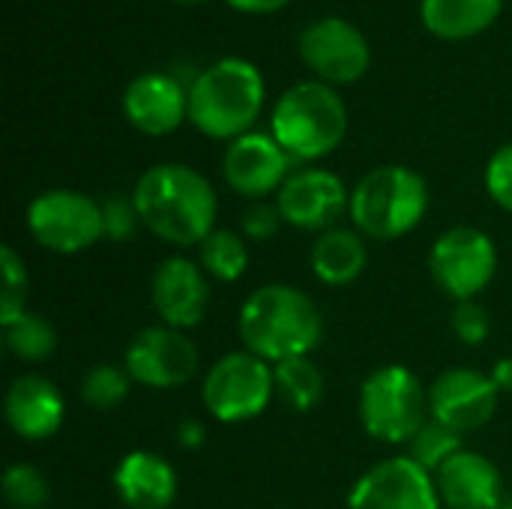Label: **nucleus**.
Masks as SVG:
<instances>
[{"mask_svg": "<svg viewBox=\"0 0 512 509\" xmlns=\"http://www.w3.org/2000/svg\"><path fill=\"white\" fill-rule=\"evenodd\" d=\"M504 0H423V27L438 39H471L495 24Z\"/></svg>", "mask_w": 512, "mask_h": 509, "instance_id": "412c9836", "label": "nucleus"}, {"mask_svg": "<svg viewBox=\"0 0 512 509\" xmlns=\"http://www.w3.org/2000/svg\"><path fill=\"white\" fill-rule=\"evenodd\" d=\"M276 396V375L267 360L252 351H231L213 363L204 378V408L219 423H246L267 411Z\"/></svg>", "mask_w": 512, "mask_h": 509, "instance_id": "0eeeda50", "label": "nucleus"}, {"mask_svg": "<svg viewBox=\"0 0 512 509\" xmlns=\"http://www.w3.org/2000/svg\"><path fill=\"white\" fill-rule=\"evenodd\" d=\"M429 393L405 366L375 369L360 387V423L384 444H408L429 420Z\"/></svg>", "mask_w": 512, "mask_h": 509, "instance_id": "423d86ee", "label": "nucleus"}, {"mask_svg": "<svg viewBox=\"0 0 512 509\" xmlns=\"http://www.w3.org/2000/svg\"><path fill=\"white\" fill-rule=\"evenodd\" d=\"M498 509H512V498H504V504H501Z\"/></svg>", "mask_w": 512, "mask_h": 509, "instance_id": "4c0bfd02", "label": "nucleus"}, {"mask_svg": "<svg viewBox=\"0 0 512 509\" xmlns=\"http://www.w3.org/2000/svg\"><path fill=\"white\" fill-rule=\"evenodd\" d=\"M429 210L426 180L405 165L372 168L351 192V219L363 237L399 240L411 234Z\"/></svg>", "mask_w": 512, "mask_h": 509, "instance_id": "39448f33", "label": "nucleus"}, {"mask_svg": "<svg viewBox=\"0 0 512 509\" xmlns=\"http://www.w3.org/2000/svg\"><path fill=\"white\" fill-rule=\"evenodd\" d=\"M3 495L12 509H42L51 498L48 480L33 465H12L3 474Z\"/></svg>", "mask_w": 512, "mask_h": 509, "instance_id": "cd10ccee", "label": "nucleus"}, {"mask_svg": "<svg viewBox=\"0 0 512 509\" xmlns=\"http://www.w3.org/2000/svg\"><path fill=\"white\" fill-rule=\"evenodd\" d=\"M264 75L243 57H222L210 63L189 87L192 126L216 141H234L252 132L264 108Z\"/></svg>", "mask_w": 512, "mask_h": 509, "instance_id": "7ed1b4c3", "label": "nucleus"}, {"mask_svg": "<svg viewBox=\"0 0 512 509\" xmlns=\"http://www.w3.org/2000/svg\"><path fill=\"white\" fill-rule=\"evenodd\" d=\"M114 489L129 509H168L177 498V474L159 453L135 450L120 459Z\"/></svg>", "mask_w": 512, "mask_h": 509, "instance_id": "aec40b11", "label": "nucleus"}, {"mask_svg": "<svg viewBox=\"0 0 512 509\" xmlns=\"http://www.w3.org/2000/svg\"><path fill=\"white\" fill-rule=\"evenodd\" d=\"M282 210L276 204H267V201H255L246 213H243V234L252 237V240H270L279 225H282Z\"/></svg>", "mask_w": 512, "mask_h": 509, "instance_id": "473e14b6", "label": "nucleus"}, {"mask_svg": "<svg viewBox=\"0 0 512 509\" xmlns=\"http://www.w3.org/2000/svg\"><path fill=\"white\" fill-rule=\"evenodd\" d=\"M240 339L246 351L267 363L309 357L324 336V321L315 300L294 285H261L240 309Z\"/></svg>", "mask_w": 512, "mask_h": 509, "instance_id": "f03ea898", "label": "nucleus"}, {"mask_svg": "<svg viewBox=\"0 0 512 509\" xmlns=\"http://www.w3.org/2000/svg\"><path fill=\"white\" fill-rule=\"evenodd\" d=\"M123 114L138 132L162 138L189 120V87L168 72H144L126 84Z\"/></svg>", "mask_w": 512, "mask_h": 509, "instance_id": "dca6fc26", "label": "nucleus"}, {"mask_svg": "<svg viewBox=\"0 0 512 509\" xmlns=\"http://www.w3.org/2000/svg\"><path fill=\"white\" fill-rule=\"evenodd\" d=\"M345 132L348 108L336 87L324 81H300L288 87L270 114V135L297 162L333 153L342 144Z\"/></svg>", "mask_w": 512, "mask_h": 509, "instance_id": "20e7f679", "label": "nucleus"}, {"mask_svg": "<svg viewBox=\"0 0 512 509\" xmlns=\"http://www.w3.org/2000/svg\"><path fill=\"white\" fill-rule=\"evenodd\" d=\"M441 504L450 509H498L504 504L501 471L474 450H459L435 471Z\"/></svg>", "mask_w": 512, "mask_h": 509, "instance_id": "a211bd4d", "label": "nucleus"}, {"mask_svg": "<svg viewBox=\"0 0 512 509\" xmlns=\"http://www.w3.org/2000/svg\"><path fill=\"white\" fill-rule=\"evenodd\" d=\"M453 333L465 342V345H483L492 333V318L486 312V306H480L477 300H462L453 309Z\"/></svg>", "mask_w": 512, "mask_h": 509, "instance_id": "c756f323", "label": "nucleus"}, {"mask_svg": "<svg viewBox=\"0 0 512 509\" xmlns=\"http://www.w3.org/2000/svg\"><path fill=\"white\" fill-rule=\"evenodd\" d=\"M0 264H3V297H0V324L15 321L27 303V270L24 261L18 258V252L3 243L0 246Z\"/></svg>", "mask_w": 512, "mask_h": 509, "instance_id": "c85d7f7f", "label": "nucleus"}, {"mask_svg": "<svg viewBox=\"0 0 512 509\" xmlns=\"http://www.w3.org/2000/svg\"><path fill=\"white\" fill-rule=\"evenodd\" d=\"M348 509H441L435 477L411 456L384 459L351 489Z\"/></svg>", "mask_w": 512, "mask_h": 509, "instance_id": "f8f14e48", "label": "nucleus"}, {"mask_svg": "<svg viewBox=\"0 0 512 509\" xmlns=\"http://www.w3.org/2000/svg\"><path fill=\"white\" fill-rule=\"evenodd\" d=\"M486 189L492 201L512 213V141L498 147L486 165Z\"/></svg>", "mask_w": 512, "mask_h": 509, "instance_id": "2f4dec72", "label": "nucleus"}, {"mask_svg": "<svg viewBox=\"0 0 512 509\" xmlns=\"http://www.w3.org/2000/svg\"><path fill=\"white\" fill-rule=\"evenodd\" d=\"M129 384H132V378L126 369L111 366V363H99V366L87 369V375L81 381V399L90 408L111 411L129 396Z\"/></svg>", "mask_w": 512, "mask_h": 509, "instance_id": "bb28decb", "label": "nucleus"}, {"mask_svg": "<svg viewBox=\"0 0 512 509\" xmlns=\"http://www.w3.org/2000/svg\"><path fill=\"white\" fill-rule=\"evenodd\" d=\"M141 225L171 246H201L216 222V192L204 174L180 162L147 168L132 189Z\"/></svg>", "mask_w": 512, "mask_h": 509, "instance_id": "f257e3e1", "label": "nucleus"}, {"mask_svg": "<svg viewBox=\"0 0 512 509\" xmlns=\"http://www.w3.org/2000/svg\"><path fill=\"white\" fill-rule=\"evenodd\" d=\"M123 369L135 384H144L150 390H177L189 384L198 372V348L183 330H174L168 324L144 327L132 336Z\"/></svg>", "mask_w": 512, "mask_h": 509, "instance_id": "9b49d317", "label": "nucleus"}, {"mask_svg": "<svg viewBox=\"0 0 512 509\" xmlns=\"http://www.w3.org/2000/svg\"><path fill=\"white\" fill-rule=\"evenodd\" d=\"M153 309L174 330H189L210 309V282L204 267L189 258H165L150 282Z\"/></svg>", "mask_w": 512, "mask_h": 509, "instance_id": "f3484780", "label": "nucleus"}, {"mask_svg": "<svg viewBox=\"0 0 512 509\" xmlns=\"http://www.w3.org/2000/svg\"><path fill=\"white\" fill-rule=\"evenodd\" d=\"M282 219L303 231H330L336 219L351 207V192L327 168L294 171L276 192Z\"/></svg>", "mask_w": 512, "mask_h": 509, "instance_id": "ddd939ff", "label": "nucleus"}, {"mask_svg": "<svg viewBox=\"0 0 512 509\" xmlns=\"http://www.w3.org/2000/svg\"><path fill=\"white\" fill-rule=\"evenodd\" d=\"M276 393L294 411H312L324 396V375L309 357H291L273 366Z\"/></svg>", "mask_w": 512, "mask_h": 509, "instance_id": "b1692460", "label": "nucleus"}, {"mask_svg": "<svg viewBox=\"0 0 512 509\" xmlns=\"http://www.w3.org/2000/svg\"><path fill=\"white\" fill-rule=\"evenodd\" d=\"M174 3H183V6H195V3H207V0H174Z\"/></svg>", "mask_w": 512, "mask_h": 509, "instance_id": "e433bc0d", "label": "nucleus"}, {"mask_svg": "<svg viewBox=\"0 0 512 509\" xmlns=\"http://www.w3.org/2000/svg\"><path fill=\"white\" fill-rule=\"evenodd\" d=\"M459 450H462V435L453 432L450 426L438 423V420H426L423 429L408 441V456H411L420 468H426L432 477H435V471H438L450 456H456Z\"/></svg>", "mask_w": 512, "mask_h": 509, "instance_id": "a878e982", "label": "nucleus"}, {"mask_svg": "<svg viewBox=\"0 0 512 509\" xmlns=\"http://www.w3.org/2000/svg\"><path fill=\"white\" fill-rule=\"evenodd\" d=\"M33 240L57 255H78L105 237L102 204L75 189H48L27 207Z\"/></svg>", "mask_w": 512, "mask_h": 509, "instance_id": "6e6552de", "label": "nucleus"}, {"mask_svg": "<svg viewBox=\"0 0 512 509\" xmlns=\"http://www.w3.org/2000/svg\"><path fill=\"white\" fill-rule=\"evenodd\" d=\"M3 342L6 348L18 357V360H27V363H39L45 357L54 354L57 348V333L54 327L36 315V312H21L15 321L3 324Z\"/></svg>", "mask_w": 512, "mask_h": 509, "instance_id": "393cba45", "label": "nucleus"}, {"mask_svg": "<svg viewBox=\"0 0 512 509\" xmlns=\"http://www.w3.org/2000/svg\"><path fill=\"white\" fill-rule=\"evenodd\" d=\"M288 168L291 156L273 135L264 132H246L234 138L222 159V174L228 186L246 198H264L270 192H279L282 183L291 177Z\"/></svg>", "mask_w": 512, "mask_h": 509, "instance_id": "2eb2a0df", "label": "nucleus"}, {"mask_svg": "<svg viewBox=\"0 0 512 509\" xmlns=\"http://www.w3.org/2000/svg\"><path fill=\"white\" fill-rule=\"evenodd\" d=\"M501 390L495 387L492 375L477 369H447L429 393L432 420L450 426L453 432L465 435L486 426L495 417Z\"/></svg>", "mask_w": 512, "mask_h": 509, "instance_id": "4468645a", "label": "nucleus"}, {"mask_svg": "<svg viewBox=\"0 0 512 509\" xmlns=\"http://www.w3.org/2000/svg\"><path fill=\"white\" fill-rule=\"evenodd\" d=\"M201 435H204V429L198 426V423H186L183 426V444L189 447V444H201Z\"/></svg>", "mask_w": 512, "mask_h": 509, "instance_id": "c9c22d12", "label": "nucleus"}, {"mask_svg": "<svg viewBox=\"0 0 512 509\" xmlns=\"http://www.w3.org/2000/svg\"><path fill=\"white\" fill-rule=\"evenodd\" d=\"M6 423L24 441H48L63 426V396L42 375H21L6 393Z\"/></svg>", "mask_w": 512, "mask_h": 509, "instance_id": "6ab92c4d", "label": "nucleus"}, {"mask_svg": "<svg viewBox=\"0 0 512 509\" xmlns=\"http://www.w3.org/2000/svg\"><path fill=\"white\" fill-rule=\"evenodd\" d=\"M201 267L216 282H237L249 267V249L240 234L228 228H213L198 246Z\"/></svg>", "mask_w": 512, "mask_h": 509, "instance_id": "5701e85b", "label": "nucleus"}, {"mask_svg": "<svg viewBox=\"0 0 512 509\" xmlns=\"http://www.w3.org/2000/svg\"><path fill=\"white\" fill-rule=\"evenodd\" d=\"M489 375H492V381H495V387H498L501 393H512V357L498 360L495 369H492Z\"/></svg>", "mask_w": 512, "mask_h": 509, "instance_id": "f704fd0d", "label": "nucleus"}, {"mask_svg": "<svg viewBox=\"0 0 512 509\" xmlns=\"http://www.w3.org/2000/svg\"><path fill=\"white\" fill-rule=\"evenodd\" d=\"M297 51L303 63L330 87L360 81L372 63L366 36L351 21L336 15H324L306 24L297 39Z\"/></svg>", "mask_w": 512, "mask_h": 509, "instance_id": "9d476101", "label": "nucleus"}, {"mask_svg": "<svg viewBox=\"0 0 512 509\" xmlns=\"http://www.w3.org/2000/svg\"><path fill=\"white\" fill-rule=\"evenodd\" d=\"M366 258L363 234L348 228H330L312 246V270L324 285H351L366 270Z\"/></svg>", "mask_w": 512, "mask_h": 509, "instance_id": "4be33fe9", "label": "nucleus"}, {"mask_svg": "<svg viewBox=\"0 0 512 509\" xmlns=\"http://www.w3.org/2000/svg\"><path fill=\"white\" fill-rule=\"evenodd\" d=\"M225 3L246 15H270V12H279L282 6H288L291 0H225Z\"/></svg>", "mask_w": 512, "mask_h": 509, "instance_id": "72a5a7b5", "label": "nucleus"}, {"mask_svg": "<svg viewBox=\"0 0 512 509\" xmlns=\"http://www.w3.org/2000/svg\"><path fill=\"white\" fill-rule=\"evenodd\" d=\"M102 219H105V237H111V240H126L141 225L132 195L129 198L111 195L108 201H102Z\"/></svg>", "mask_w": 512, "mask_h": 509, "instance_id": "7c9ffc66", "label": "nucleus"}, {"mask_svg": "<svg viewBox=\"0 0 512 509\" xmlns=\"http://www.w3.org/2000/svg\"><path fill=\"white\" fill-rule=\"evenodd\" d=\"M435 282L456 300H477V294L495 279L498 249L480 228H450L438 237L429 255Z\"/></svg>", "mask_w": 512, "mask_h": 509, "instance_id": "1a4fd4ad", "label": "nucleus"}]
</instances>
